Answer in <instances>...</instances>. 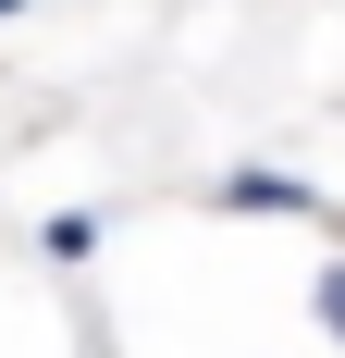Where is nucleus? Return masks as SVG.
Returning <instances> with one entry per match:
<instances>
[{
	"label": "nucleus",
	"instance_id": "obj_4",
	"mask_svg": "<svg viewBox=\"0 0 345 358\" xmlns=\"http://www.w3.org/2000/svg\"><path fill=\"white\" fill-rule=\"evenodd\" d=\"M13 13H25V0H0V25H13Z\"/></svg>",
	"mask_w": 345,
	"mask_h": 358
},
{
	"label": "nucleus",
	"instance_id": "obj_2",
	"mask_svg": "<svg viewBox=\"0 0 345 358\" xmlns=\"http://www.w3.org/2000/svg\"><path fill=\"white\" fill-rule=\"evenodd\" d=\"M87 248H99V222H87V210H50V222H37V259H62V272H74Z\"/></svg>",
	"mask_w": 345,
	"mask_h": 358
},
{
	"label": "nucleus",
	"instance_id": "obj_1",
	"mask_svg": "<svg viewBox=\"0 0 345 358\" xmlns=\"http://www.w3.org/2000/svg\"><path fill=\"white\" fill-rule=\"evenodd\" d=\"M222 210H235V222H333L296 173H259V161H247V173H222Z\"/></svg>",
	"mask_w": 345,
	"mask_h": 358
},
{
	"label": "nucleus",
	"instance_id": "obj_3",
	"mask_svg": "<svg viewBox=\"0 0 345 358\" xmlns=\"http://www.w3.org/2000/svg\"><path fill=\"white\" fill-rule=\"evenodd\" d=\"M309 309H321V334H333V346H345V259H333V272H321V285H309Z\"/></svg>",
	"mask_w": 345,
	"mask_h": 358
}]
</instances>
